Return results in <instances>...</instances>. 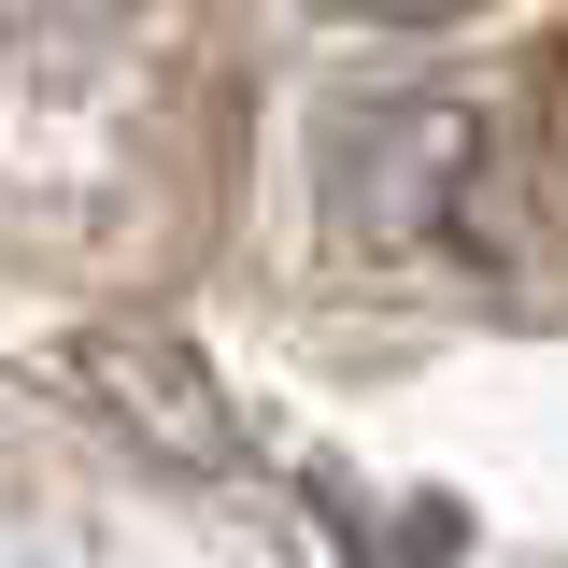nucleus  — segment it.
I'll return each mask as SVG.
<instances>
[{"label":"nucleus","mask_w":568,"mask_h":568,"mask_svg":"<svg viewBox=\"0 0 568 568\" xmlns=\"http://www.w3.org/2000/svg\"><path fill=\"white\" fill-rule=\"evenodd\" d=\"M100 384H129L142 413L171 426V455H185V469H213V455H227V426L200 413V384H185V355L156 342V327H129V342H100Z\"/></svg>","instance_id":"1"}]
</instances>
